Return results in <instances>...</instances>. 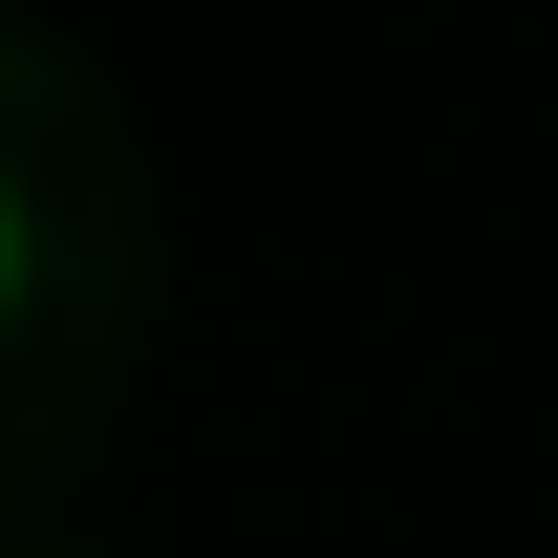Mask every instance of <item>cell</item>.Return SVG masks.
Masks as SVG:
<instances>
[{
	"label": "cell",
	"mask_w": 558,
	"mask_h": 558,
	"mask_svg": "<svg viewBox=\"0 0 558 558\" xmlns=\"http://www.w3.org/2000/svg\"><path fill=\"white\" fill-rule=\"evenodd\" d=\"M0 301H22V194H0Z\"/></svg>",
	"instance_id": "obj_1"
}]
</instances>
